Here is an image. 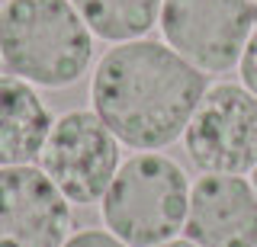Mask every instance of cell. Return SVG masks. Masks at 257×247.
Returning a JSON list of instances; mask_svg holds the SVG:
<instances>
[{
	"label": "cell",
	"mask_w": 257,
	"mask_h": 247,
	"mask_svg": "<svg viewBox=\"0 0 257 247\" xmlns=\"http://www.w3.org/2000/svg\"><path fill=\"white\" fill-rule=\"evenodd\" d=\"M254 4H257V0H254Z\"/></svg>",
	"instance_id": "15"
},
{
	"label": "cell",
	"mask_w": 257,
	"mask_h": 247,
	"mask_svg": "<svg viewBox=\"0 0 257 247\" xmlns=\"http://www.w3.org/2000/svg\"><path fill=\"white\" fill-rule=\"evenodd\" d=\"M71 231L74 205L42 167H0V247H61Z\"/></svg>",
	"instance_id": "7"
},
{
	"label": "cell",
	"mask_w": 257,
	"mask_h": 247,
	"mask_svg": "<svg viewBox=\"0 0 257 247\" xmlns=\"http://www.w3.org/2000/svg\"><path fill=\"white\" fill-rule=\"evenodd\" d=\"M96 39L71 0L0 4V71L39 90H68L93 65Z\"/></svg>",
	"instance_id": "2"
},
{
	"label": "cell",
	"mask_w": 257,
	"mask_h": 247,
	"mask_svg": "<svg viewBox=\"0 0 257 247\" xmlns=\"http://www.w3.org/2000/svg\"><path fill=\"white\" fill-rule=\"evenodd\" d=\"M183 148L199 173L251 177L257 167V97L241 81H212L183 132Z\"/></svg>",
	"instance_id": "6"
},
{
	"label": "cell",
	"mask_w": 257,
	"mask_h": 247,
	"mask_svg": "<svg viewBox=\"0 0 257 247\" xmlns=\"http://www.w3.org/2000/svg\"><path fill=\"white\" fill-rule=\"evenodd\" d=\"M183 237L196 247H257V193L251 177L199 173L190 186Z\"/></svg>",
	"instance_id": "8"
},
{
	"label": "cell",
	"mask_w": 257,
	"mask_h": 247,
	"mask_svg": "<svg viewBox=\"0 0 257 247\" xmlns=\"http://www.w3.org/2000/svg\"><path fill=\"white\" fill-rule=\"evenodd\" d=\"M251 186H254V193H257V167L251 170Z\"/></svg>",
	"instance_id": "14"
},
{
	"label": "cell",
	"mask_w": 257,
	"mask_h": 247,
	"mask_svg": "<svg viewBox=\"0 0 257 247\" xmlns=\"http://www.w3.org/2000/svg\"><path fill=\"white\" fill-rule=\"evenodd\" d=\"M190 177L164 151H135L100 199L103 228L128 247H155L183 234L190 212Z\"/></svg>",
	"instance_id": "3"
},
{
	"label": "cell",
	"mask_w": 257,
	"mask_h": 247,
	"mask_svg": "<svg viewBox=\"0 0 257 247\" xmlns=\"http://www.w3.org/2000/svg\"><path fill=\"white\" fill-rule=\"evenodd\" d=\"M161 42L209 77L238 68L257 29L254 0H161Z\"/></svg>",
	"instance_id": "5"
},
{
	"label": "cell",
	"mask_w": 257,
	"mask_h": 247,
	"mask_svg": "<svg viewBox=\"0 0 257 247\" xmlns=\"http://www.w3.org/2000/svg\"><path fill=\"white\" fill-rule=\"evenodd\" d=\"M93 39L106 45L135 42L158 29L161 0H71Z\"/></svg>",
	"instance_id": "10"
},
{
	"label": "cell",
	"mask_w": 257,
	"mask_h": 247,
	"mask_svg": "<svg viewBox=\"0 0 257 247\" xmlns=\"http://www.w3.org/2000/svg\"><path fill=\"white\" fill-rule=\"evenodd\" d=\"M238 81L257 97V29L251 33V39H247V45H244V52H241V61H238Z\"/></svg>",
	"instance_id": "12"
},
{
	"label": "cell",
	"mask_w": 257,
	"mask_h": 247,
	"mask_svg": "<svg viewBox=\"0 0 257 247\" xmlns=\"http://www.w3.org/2000/svg\"><path fill=\"white\" fill-rule=\"evenodd\" d=\"M212 77L161 39L119 42L90 71V109L132 151H164L183 141Z\"/></svg>",
	"instance_id": "1"
},
{
	"label": "cell",
	"mask_w": 257,
	"mask_h": 247,
	"mask_svg": "<svg viewBox=\"0 0 257 247\" xmlns=\"http://www.w3.org/2000/svg\"><path fill=\"white\" fill-rule=\"evenodd\" d=\"M122 141L93 109L74 106L55 116L39 167L71 205H100L122 167Z\"/></svg>",
	"instance_id": "4"
},
{
	"label": "cell",
	"mask_w": 257,
	"mask_h": 247,
	"mask_svg": "<svg viewBox=\"0 0 257 247\" xmlns=\"http://www.w3.org/2000/svg\"><path fill=\"white\" fill-rule=\"evenodd\" d=\"M52 122L55 113L39 87L0 71V167L36 164Z\"/></svg>",
	"instance_id": "9"
},
{
	"label": "cell",
	"mask_w": 257,
	"mask_h": 247,
	"mask_svg": "<svg viewBox=\"0 0 257 247\" xmlns=\"http://www.w3.org/2000/svg\"><path fill=\"white\" fill-rule=\"evenodd\" d=\"M61 247H128L109 228H74Z\"/></svg>",
	"instance_id": "11"
},
{
	"label": "cell",
	"mask_w": 257,
	"mask_h": 247,
	"mask_svg": "<svg viewBox=\"0 0 257 247\" xmlns=\"http://www.w3.org/2000/svg\"><path fill=\"white\" fill-rule=\"evenodd\" d=\"M155 247H196V244H193L190 237L180 234V237H174V241H164V244H155Z\"/></svg>",
	"instance_id": "13"
}]
</instances>
